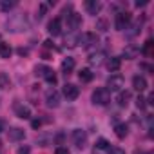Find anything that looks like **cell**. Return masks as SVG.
Here are the masks:
<instances>
[{"mask_svg":"<svg viewBox=\"0 0 154 154\" xmlns=\"http://www.w3.org/2000/svg\"><path fill=\"white\" fill-rule=\"evenodd\" d=\"M6 27L11 33H22L29 29V20L26 15H13L6 20Z\"/></svg>","mask_w":154,"mask_h":154,"instance_id":"6da1fadb","label":"cell"},{"mask_svg":"<svg viewBox=\"0 0 154 154\" xmlns=\"http://www.w3.org/2000/svg\"><path fill=\"white\" fill-rule=\"evenodd\" d=\"M109 102H111V93L105 87H98L93 93V103H96V105H107Z\"/></svg>","mask_w":154,"mask_h":154,"instance_id":"7a4b0ae2","label":"cell"},{"mask_svg":"<svg viewBox=\"0 0 154 154\" xmlns=\"http://www.w3.org/2000/svg\"><path fill=\"white\" fill-rule=\"evenodd\" d=\"M36 74H40L45 82H49V84H53V85L56 84V74H54V71H53L51 67H47V65H38V67H36Z\"/></svg>","mask_w":154,"mask_h":154,"instance_id":"3957f363","label":"cell"},{"mask_svg":"<svg viewBox=\"0 0 154 154\" xmlns=\"http://www.w3.org/2000/svg\"><path fill=\"white\" fill-rule=\"evenodd\" d=\"M123 87V76L122 74H111L109 76V80H107V91H120Z\"/></svg>","mask_w":154,"mask_h":154,"instance_id":"277c9868","label":"cell"},{"mask_svg":"<svg viewBox=\"0 0 154 154\" xmlns=\"http://www.w3.org/2000/svg\"><path fill=\"white\" fill-rule=\"evenodd\" d=\"M72 141H74V145L78 147V149H85V145H87V134H85V131L74 129L72 131Z\"/></svg>","mask_w":154,"mask_h":154,"instance_id":"5b68a950","label":"cell"},{"mask_svg":"<svg viewBox=\"0 0 154 154\" xmlns=\"http://www.w3.org/2000/svg\"><path fill=\"white\" fill-rule=\"evenodd\" d=\"M63 18H65L67 27H69L71 31H76V29L82 26V17H80L78 13H69V15H63Z\"/></svg>","mask_w":154,"mask_h":154,"instance_id":"8992f818","label":"cell"},{"mask_svg":"<svg viewBox=\"0 0 154 154\" xmlns=\"http://www.w3.org/2000/svg\"><path fill=\"white\" fill-rule=\"evenodd\" d=\"M129 24H131V13L129 11H122L116 15V29L123 31L129 27Z\"/></svg>","mask_w":154,"mask_h":154,"instance_id":"52a82bcc","label":"cell"},{"mask_svg":"<svg viewBox=\"0 0 154 154\" xmlns=\"http://www.w3.org/2000/svg\"><path fill=\"white\" fill-rule=\"evenodd\" d=\"M45 103H47L49 107H58V105H60V94H58L56 89H49V91L45 93Z\"/></svg>","mask_w":154,"mask_h":154,"instance_id":"ba28073f","label":"cell"},{"mask_svg":"<svg viewBox=\"0 0 154 154\" xmlns=\"http://www.w3.org/2000/svg\"><path fill=\"white\" fill-rule=\"evenodd\" d=\"M13 109H15V114H17L18 118H22V120L31 118V111H29V107H27V105H24L22 102H17V103L13 105Z\"/></svg>","mask_w":154,"mask_h":154,"instance_id":"9c48e42d","label":"cell"},{"mask_svg":"<svg viewBox=\"0 0 154 154\" xmlns=\"http://www.w3.org/2000/svg\"><path fill=\"white\" fill-rule=\"evenodd\" d=\"M78 94H80V89L76 87L74 84H65L63 85V96L67 100H76V98H78Z\"/></svg>","mask_w":154,"mask_h":154,"instance_id":"30bf717a","label":"cell"},{"mask_svg":"<svg viewBox=\"0 0 154 154\" xmlns=\"http://www.w3.org/2000/svg\"><path fill=\"white\" fill-rule=\"evenodd\" d=\"M8 138H9V141H20V140L26 138V132L20 127H13V129L8 131Z\"/></svg>","mask_w":154,"mask_h":154,"instance_id":"8fae6325","label":"cell"},{"mask_svg":"<svg viewBox=\"0 0 154 154\" xmlns=\"http://www.w3.org/2000/svg\"><path fill=\"white\" fill-rule=\"evenodd\" d=\"M47 31H49V35L58 36V35L62 33V20H60V18H53V20L49 22V26H47Z\"/></svg>","mask_w":154,"mask_h":154,"instance_id":"7c38bea8","label":"cell"},{"mask_svg":"<svg viewBox=\"0 0 154 154\" xmlns=\"http://www.w3.org/2000/svg\"><path fill=\"white\" fill-rule=\"evenodd\" d=\"M85 9L89 15H98L100 9H102V2H98V0H87L85 2Z\"/></svg>","mask_w":154,"mask_h":154,"instance_id":"4fadbf2b","label":"cell"},{"mask_svg":"<svg viewBox=\"0 0 154 154\" xmlns=\"http://www.w3.org/2000/svg\"><path fill=\"white\" fill-rule=\"evenodd\" d=\"M132 87L136 89V91H140V93H143L145 89H147V80L143 78V76H140V74H136L134 78H132Z\"/></svg>","mask_w":154,"mask_h":154,"instance_id":"5bb4252c","label":"cell"},{"mask_svg":"<svg viewBox=\"0 0 154 154\" xmlns=\"http://www.w3.org/2000/svg\"><path fill=\"white\" fill-rule=\"evenodd\" d=\"M138 54H140V47H136V45H127V47L123 49V53H122V56L127 58V60H132V58H136Z\"/></svg>","mask_w":154,"mask_h":154,"instance_id":"9a60e30c","label":"cell"},{"mask_svg":"<svg viewBox=\"0 0 154 154\" xmlns=\"http://www.w3.org/2000/svg\"><path fill=\"white\" fill-rule=\"evenodd\" d=\"M84 42H85V47H87V49L98 45V36H96V33H87V35H84Z\"/></svg>","mask_w":154,"mask_h":154,"instance_id":"2e32d148","label":"cell"},{"mask_svg":"<svg viewBox=\"0 0 154 154\" xmlns=\"http://www.w3.org/2000/svg\"><path fill=\"white\" fill-rule=\"evenodd\" d=\"M103 58H105L103 53H93V54L89 56V63L94 65V67H100V65L103 63Z\"/></svg>","mask_w":154,"mask_h":154,"instance_id":"e0dca14e","label":"cell"},{"mask_svg":"<svg viewBox=\"0 0 154 154\" xmlns=\"http://www.w3.org/2000/svg\"><path fill=\"white\" fill-rule=\"evenodd\" d=\"M72 69H74V60H72V58H65V60L62 62V71H63V74H71Z\"/></svg>","mask_w":154,"mask_h":154,"instance_id":"ac0fdd59","label":"cell"},{"mask_svg":"<svg viewBox=\"0 0 154 154\" xmlns=\"http://www.w3.org/2000/svg\"><path fill=\"white\" fill-rule=\"evenodd\" d=\"M114 132H116V136H118L120 140H123V138L129 134V127H127L125 123H118V125L114 127Z\"/></svg>","mask_w":154,"mask_h":154,"instance_id":"d6986e66","label":"cell"},{"mask_svg":"<svg viewBox=\"0 0 154 154\" xmlns=\"http://www.w3.org/2000/svg\"><path fill=\"white\" fill-rule=\"evenodd\" d=\"M11 53H13V49H11V45H9V44L0 42V58H9V56H11Z\"/></svg>","mask_w":154,"mask_h":154,"instance_id":"ffe728a7","label":"cell"},{"mask_svg":"<svg viewBox=\"0 0 154 154\" xmlns=\"http://www.w3.org/2000/svg\"><path fill=\"white\" fill-rule=\"evenodd\" d=\"M78 42H82V36L80 35H69V36H65V45L67 47H74Z\"/></svg>","mask_w":154,"mask_h":154,"instance_id":"44dd1931","label":"cell"},{"mask_svg":"<svg viewBox=\"0 0 154 154\" xmlns=\"http://www.w3.org/2000/svg\"><path fill=\"white\" fill-rule=\"evenodd\" d=\"M120 65H122V60L116 58V56H112V58L107 62V67H109V71H112V72H116V71L120 69Z\"/></svg>","mask_w":154,"mask_h":154,"instance_id":"7402d4cb","label":"cell"},{"mask_svg":"<svg viewBox=\"0 0 154 154\" xmlns=\"http://www.w3.org/2000/svg\"><path fill=\"white\" fill-rule=\"evenodd\" d=\"M129 100H131V93H129V91H122V93L118 94V103H120L122 107H127Z\"/></svg>","mask_w":154,"mask_h":154,"instance_id":"603a6c76","label":"cell"},{"mask_svg":"<svg viewBox=\"0 0 154 154\" xmlns=\"http://www.w3.org/2000/svg\"><path fill=\"white\" fill-rule=\"evenodd\" d=\"M78 76H80V80H82L84 84H87V82H91V80H93V72H91L89 69H82Z\"/></svg>","mask_w":154,"mask_h":154,"instance_id":"cb8c5ba5","label":"cell"},{"mask_svg":"<svg viewBox=\"0 0 154 154\" xmlns=\"http://www.w3.org/2000/svg\"><path fill=\"white\" fill-rule=\"evenodd\" d=\"M9 85H11L9 76H8L6 72H0V89H8Z\"/></svg>","mask_w":154,"mask_h":154,"instance_id":"d4e9b609","label":"cell"},{"mask_svg":"<svg viewBox=\"0 0 154 154\" xmlns=\"http://www.w3.org/2000/svg\"><path fill=\"white\" fill-rule=\"evenodd\" d=\"M15 6H17V2H9V0H2V2H0V9H2L4 13L11 11V9H13Z\"/></svg>","mask_w":154,"mask_h":154,"instance_id":"484cf974","label":"cell"},{"mask_svg":"<svg viewBox=\"0 0 154 154\" xmlns=\"http://www.w3.org/2000/svg\"><path fill=\"white\" fill-rule=\"evenodd\" d=\"M96 149H100V150L109 149V141H107V140H103V138H100V140L96 141Z\"/></svg>","mask_w":154,"mask_h":154,"instance_id":"4316f807","label":"cell"},{"mask_svg":"<svg viewBox=\"0 0 154 154\" xmlns=\"http://www.w3.org/2000/svg\"><path fill=\"white\" fill-rule=\"evenodd\" d=\"M143 53H145L147 56H150V54H152V40H147V42H145V47H143Z\"/></svg>","mask_w":154,"mask_h":154,"instance_id":"83f0119b","label":"cell"},{"mask_svg":"<svg viewBox=\"0 0 154 154\" xmlns=\"http://www.w3.org/2000/svg\"><path fill=\"white\" fill-rule=\"evenodd\" d=\"M136 107H138V109H145V107H147V100H145L143 96H138V100H136Z\"/></svg>","mask_w":154,"mask_h":154,"instance_id":"f1b7e54d","label":"cell"},{"mask_svg":"<svg viewBox=\"0 0 154 154\" xmlns=\"http://www.w3.org/2000/svg\"><path fill=\"white\" fill-rule=\"evenodd\" d=\"M45 9H47V6H45V4H42V6H40V11H38V15H36V18H38V20H42V18H44Z\"/></svg>","mask_w":154,"mask_h":154,"instance_id":"f546056e","label":"cell"},{"mask_svg":"<svg viewBox=\"0 0 154 154\" xmlns=\"http://www.w3.org/2000/svg\"><path fill=\"white\" fill-rule=\"evenodd\" d=\"M111 154H125V150L120 149V147H112V149H111Z\"/></svg>","mask_w":154,"mask_h":154,"instance_id":"4dcf8cb0","label":"cell"},{"mask_svg":"<svg viewBox=\"0 0 154 154\" xmlns=\"http://www.w3.org/2000/svg\"><path fill=\"white\" fill-rule=\"evenodd\" d=\"M105 27H107V22H105V20H100V22H98V29H100V31H107Z\"/></svg>","mask_w":154,"mask_h":154,"instance_id":"1f68e13d","label":"cell"},{"mask_svg":"<svg viewBox=\"0 0 154 154\" xmlns=\"http://www.w3.org/2000/svg\"><path fill=\"white\" fill-rule=\"evenodd\" d=\"M54 154H69V149H65V147H58Z\"/></svg>","mask_w":154,"mask_h":154,"instance_id":"d6a6232c","label":"cell"},{"mask_svg":"<svg viewBox=\"0 0 154 154\" xmlns=\"http://www.w3.org/2000/svg\"><path fill=\"white\" fill-rule=\"evenodd\" d=\"M18 154H29V147H27V145L20 147V149H18Z\"/></svg>","mask_w":154,"mask_h":154,"instance_id":"836d02e7","label":"cell"},{"mask_svg":"<svg viewBox=\"0 0 154 154\" xmlns=\"http://www.w3.org/2000/svg\"><path fill=\"white\" fill-rule=\"evenodd\" d=\"M40 123H42L40 120H33V122H31V125H33L35 129H38V127H40Z\"/></svg>","mask_w":154,"mask_h":154,"instance_id":"e575fe53","label":"cell"},{"mask_svg":"<svg viewBox=\"0 0 154 154\" xmlns=\"http://www.w3.org/2000/svg\"><path fill=\"white\" fill-rule=\"evenodd\" d=\"M136 154H150V152H136Z\"/></svg>","mask_w":154,"mask_h":154,"instance_id":"d590c367","label":"cell"},{"mask_svg":"<svg viewBox=\"0 0 154 154\" xmlns=\"http://www.w3.org/2000/svg\"><path fill=\"white\" fill-rule=\"evenodd\" d=\"M0 131H2V123H0Z\"/></svg>","mask_w":154,"mask_h":154,"instance_id":"8d00e7d4","label":"cell"}]
</instances>
